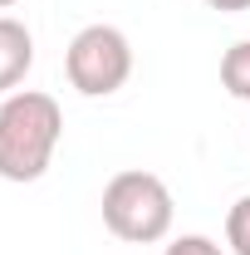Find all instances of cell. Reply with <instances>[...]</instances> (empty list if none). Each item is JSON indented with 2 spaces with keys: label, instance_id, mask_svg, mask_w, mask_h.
<instances>
[{
  "label": "cell",
  "instance_id": "1",
  "mask_svg": "<svg viewBox=\"0 0 250 255\" xmlns=\"http://www.w3.org/2000/svg\"><path fill=\"white\" fill-rule=\"evenodd\" d=\"M64 137V108L54 94L15 89L0 103V177L5 182H39L54 162Z\"/></svg>",
  "mask_w": 250,
  "mask_h": 255
},
{
  "label": "cell",
  "instance_id": "2",
  "mask_svg": "<svg viewBox=\"0 0 250 255\" xmlns=\"http://www.w3.org/2000/svg\"><path fill=\"white\" fill-rule=\"evenodd\" d=\"M98 206H103V226L118 241H127V246H157V241H167L172 216H177V201H172L167 182L157 172H142V167L113 172Z\"/></svg>",
  "mask_w": 250,
  "mask_h": 255
},
{
  "label": "cell",
  "instance_id": "3",
  "mask_svg": "<svg viewBox=\"0 0 250 255\" xmlns=\"http://www.w3.org/2000/svg\"><path fill=\"white\" fill-rule=\"evenodd\" d=\"M64 74L84 98H108L132 79V44L118 25H84L64 49Z\"/></svg>",
  "mask_w": 250,
  "mask_h": 255
},
{
  "label": "cell",
  "instance_id": "4",
  "mask_svg": "<svg viewBox=\"0 0 250 255\" xmlns=\"http://www.w3.org/2000/svg\"><path fill=\"white\" fill-rule=\"evenodd\" d=\"M30 69H34V34L20 20L0 15V94H15Z\"/></svg>",
  "mask_w": 250,
  "mask_h": 255
},
{
  "label": "cell",
  "instance_id": "5",
  "mask_svg": "<svg viewBox=\"0 0 250 255\" xmlns=\"http://www.w3.org/2000/svg\"><path fill=\"white\" fill-rule=\"evenodd\" d=\"M221 89L241 103H250V39H236L221 54Z\"/></svg>",
  "mask_w": 250,
  "mask_h": 255
},
{
  "label": "cell",
  "instance_id": "6",
  "mask_svg": "<svg viewBox=\"0 0 250 255\" xmlns=\"http://www.w3.org/2000/svg\"><path fill=\"white\" fill-rule=\"evenodd\" d=\"M226 246L236 255H250V191L226 211Z\"/></svg>",
  "mask_w": 250,
  "mask_h": 255
},
{
  "label": "cell",
  "instance_id": "7",
  "mask_svg": "<svg viewBox=\"0 0 250 255\" xmlns=\"http://www.w3.org/2000/svg\"><path fill=\"white\" fill-rule=\"evenodd\" d=\"M162 255H226V251H221L211 236H177V241H167Z\"/></svg>",
  "mask_w": 250,
  "mask_h": 255
},
{
  "label": "cell",
  "instance_id": "8",
  "mask_svg": "<svg viewBox=\"0 0 250 255\" xmlns=\"http://www.w3.org/2000/svg\"><path fill=\"white\" fill-rule=\"evenodd\" d=\"M201 5H211V10H221V15H241V10H250V0H201Z\"/></svg>",
  "mask_w": 250,
  "mask_h": 255
},
{
  "label": "cell",
  "instance_id": "9",
  "mask_svg": "<svg viewBox=\"0 0 250 255\" xmlns=\"http://www.w3.org/2000/svg\"><path fill=\"white\" fill-rule=\"evenodd\" d=\"M10 5H15V0H0V10H10Z\"/></svg>",
  "mask_w": 250,
  "mask_h": 255
}]
</instances>
